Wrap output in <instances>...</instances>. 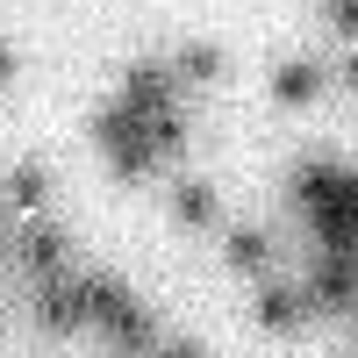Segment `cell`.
<instances>
[{"label":"cell","mask_w":358,"mask_h":358,"mask_svg":"<svg viewBox=\"0 0 358 358\" xmlns=\"http://www.w3.org/2000/svg\"><path fill=\"white\" fill-rule=\"evenodd\" d=\"M330 50H301V57H287V65H273V101L280 108H315L322 94H330Z\"/></svg>","instance_id":"obj_6"},{"label":"cell","mask_w":358,"mask_h":358,"mask_svg":"<svg viewBox=\"0 0 358 358\" xmlns=\"http://www.w3.org/2000/svg\"><path fill=\"white\" fill-rule=\"evenodd\" d=\"M222 265H229L236 280L280 273V229H273V222H229V229H222Z\"/></svg>","instance_id":"obj_5"},{"label":"cell","mask_w":358,"mask_h":358,"mask_svg":"<svg viewBox=\"0 0 358 358\" xmlns=\"http://www.w3.org/2000/svg\"><path fill=\"white\" fill-rule=\"evenodd\" d=\"M165 57H172V79L187 86V94H208V86L222 79V65H229V57H222L215 43H172Z\"/></svg>","instance_id":"obj_10"},{"label":"cell","mask_w":358,"mask_h":358,"mask_svg":"<svg viewBox=\"0 0 358 358\" xmlns=\"http://www.w3.org/2000/svg\"><path fill=\"white\" fill-rule=\"evenodd\" d=\"M36 208H50V165L22 158L0 172V215H36Z\"/></svg>","instance_id":"obj_9"},{"label":"cell","mask_w":358,"mask_h":358,"mask_svg":"<svg viewBox=\"0 0 358 358\" xmlns=\"http://www.w3.org/2000/svg\"><path fill=\"white\" fill-rule=\"evenodd\" d=\"M36 287V330H50V337H72V330H86V273H50V280H29Z\"/></svg>","instance_id":"obj_4"},{"label":"cell","mask_w":358,"mask_h":358,"mask_svg":"<svg viewBox=\"0 0 358 358\" xmlns=\"http://www.w3.org/2000/svg\"><path fill=\"white\" fill-rule=\"evenodd\" d=\"M301 294H308V315H322V322H358V251L315 244V265L301 273Z\"/></svg>","instance_id":"obj_3"},{"label":"cell","mask_w":358,"mask_h":358,"mask_svg":"<svg viewBox=\"0 0 358 358\" xmlns=\"http://www.w3.org/2000/svg\"><path fill=\"white\" fill-rule=\"evenodd\" d=\"M287 208L308 222L315 244L358 251V165H344V158H301L287 172Z\"/></svg>","instance_id":"obj_1"},{"label":"cell","mask_w":358,"mask_h":358,"mask_svg":"<svg viewBox=\"0 0 358 358\" xmlns=\"http://www.w3.org/2000/svg\"><path fill=\"white\" fill-rule=\"evenodd\" d=\"M251 287H258V330L287 337V330H301V322H308V294H301V280L265 273V280H251Z\"/></svg>","instance_id":"obj_7"},{"label":"cell","mask_w":358,"mask_h":358,"mask_svg":"<svg viewBox=\"0 0 358 358\" xmlns=\"http://www.w3.org/2000/svg\"><path fill=\"white\" fill-rule=\"evenodd\" d=\"M322 15H330L337 43H358V0H322Z\"/></svg>","instance_id":"obj_11"},{"label":"cell","mask_w":358,"mask_h":358,"mask_svg":"<svg viewBox=\"0 0 358 358\" xmlns=\"http://www.w3.org/2000/svg\"><path fill=\"white\" fill-rule=\"evenodd\" d=\"M330 79L344 86V94H358V43H337L330 50Z\"/></svg>","instance_id":"obj_12"},{"label":"cell","mask_w":358,"mask_h":358,"mask_svg":"<svg viewBox=\"0 0 358 358\" xmlns=\"http://www.w3.org/2000/svg\"><path fill=\"white\" fill-rule=\"evenodd\" d=\"M86 330H101L122 351H158V315L143 308L115 273H86Z\"/></svg>","instance_id":"obj_2"},{"label":"cell","mask_w":358,"mask_h":358,"mask_svg":"<svg viewBox=\"0 0 358 358\" xmlns=\"http://www.w3.org/2000/svg\"><path fill=\"white\" fill-rule=\"evenodd\" d=\"M165 208H172V222L179 229H215L222 222V201H215V187L208 179H194V172H165Z\"/></svg>","instance_id":"obj_8"},{"label":"cell","mask_w":358,"mask_h":358,"mask_svg":"<svg viewBox=\"0 0 358 358\" xmlns=\"http://www.w3.org/2000/svg\"><path fill=\"white\" fill-rule=\"evenodd\" d=\"M8 72H15V50H8V43H0V86H8Z\"/></svg>","instance_id":"obj_13"}]
</instances>
